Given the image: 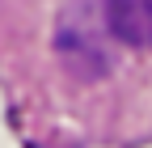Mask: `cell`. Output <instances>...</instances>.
<instances>
[{
  "mask_svg": "<svg viewBox=\"0 0 152 148\" xmlns=\"http://www.w3.org/2000/svg\"><path fill=\"white\" fill-rule=\"evenodd\" d=\"M106 30L127 47H152V0H102Z\"/></svg>",
  "mask_w": 152,
  "mask_h": 148,
  "instance_id": "obj_1",
  "label": "cell"
}]
</instances>
